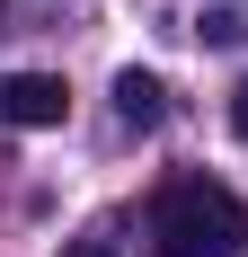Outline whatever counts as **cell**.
Returning a JSON list of instances; mask_svg holds the SVG:
<instances>
[{
    "mask_svg": "<svg viewBox=\"0 0 248 257\" xmlns=\"http://www.w3.org/2000/svg\"><path fill=\"white\" fill-rule=\"evenodd\" d=\"M151 257H248V204L222 178H169L151 204Z\"/></svg>",
    "mask_w": 248,
    "mask_h": 257,
    "instance_id": "1",
    "label": "cell"
},
{
    "mask_svg": "<svg viewBox=\"0 0 248 257\" xmlns=\"http://www.w3.org/2000/svg\"><path fill=\"white\" fill-rule=\"evenodd\" d=\"M0 115H9L18 133H53L62 115H71V89H62L53 71H9L0 80Z\"/></svg>",
    "mask_w": 248,
    "mask_h": 257,
    "instance_id": "2",
    "label": "cell"
},
{
    "mask_svg": "<svg viewBox=\"0 0 248 257\" xmlns=\"http://www.w3.org/2000/svg\"><path fill=\"white\" fill-rule=\"evenodd\" d=\"M115 115L133 133H151L160 115H169V89H160V71H115Z\"/></svg>",
    "mask_w": 248,
    "mask_h": 257,
    "instance_id": "3",
    "label": "cell"
},
{
    "mask_svg": "<svg viewBox=\"0 0 248 257\" xmlns=\"http://www.w3.org/2000/svg\"><path fill=\"white\" fill-rule=\"evenodd\" d=\"M195 36H204V45H248V9H204Z\"/></svg>",
    "mask_w": 248,
    "mask_h": 257,
    "instance_id": "4",
    "label": "cell"
},
{
    "mask_svg": "<svg viewBox=\"0 0 248 257\" xmlns=\"http://www.w3.org/2000/svg\"><path fill=\"white\" fill-rule=\"evenodd\" d=\"M230 124L248 133V80H239V89H230Z\"/></svg>",
    "mask_w": 248,
    "mask_h": 257,
    "instance_id": "5",
    "label": "cell"
}]
</instances>
